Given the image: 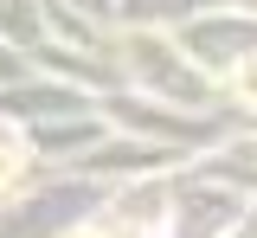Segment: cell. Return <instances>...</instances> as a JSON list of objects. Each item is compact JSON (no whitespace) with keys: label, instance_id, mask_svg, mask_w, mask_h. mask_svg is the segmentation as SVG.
<instances>
[{"label":"cell","instance_id":"cell-1","mask_svg":"<svg viewBox=\"0 0 257 238\" xmlns=\"http://www.w3.org/2000/svg\"><path fill=\"white\" fill-rule=\"evenodd\" d=\"M238 90H244V97H257V65H244V77H238Z\"/></svg>","mask_w":257,"mask_h":238}]
</instances>
